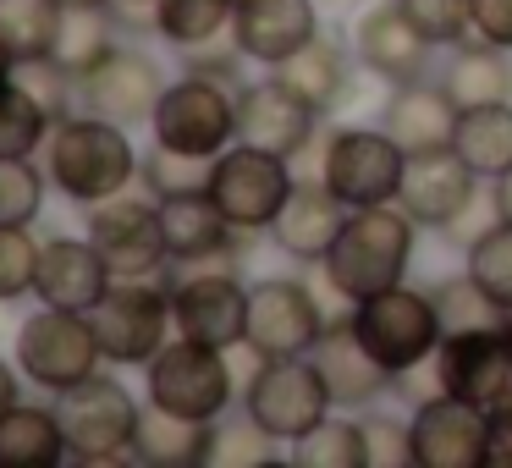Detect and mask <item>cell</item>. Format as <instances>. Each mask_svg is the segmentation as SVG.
Returning a JSON list of instances; mask_svg holds the SVG:
<instances>
[{
	"label": "cell",
	"mask_w": 512,
	"mask_h": 468,
	"mask_svg": "<svg viewBox=\"0 0 512 468\" xmlns=\"http://www.w3.org/2000/svg\"><path fill=\"white\" fill-rule=\"evenodd\" d=\"M45 171L61 199L89 210V204H105L138 182V149L122 122L100 111H72L45 138Z\"/></svg>",
	"instance_id": "cell-1"
},
{
	"label": "cell",
	"mask_w": 512,
	"mask_h": 468,
	"mask_svg": "<svg viewBox=\"0 0 512 468\" xmlns=\"http://www.w3.org/2000/svg\"><path fill=\"white\" fill-rule=\"evenodd\" d=\"M413 243H419V221L402 204L347 210L342 232H336L331 254H325V281H331V292L342 303H364L408 276Z\"/></svg>",
	"instance_id": "cell-2"
},
{
	"label": "cell",
	"mask_w": 512,
	"mask_h": 468,
	"mask_svg": "<svg viewBox=\"0 0 512 468\" xmlns=\"http://www.w3.org/2000/svg\"><path fill=\"white\" fill-rule=\"evenodd\" d=\"M56 413L61 430H67V452L72 463L89 468H111V463H138V419H144V402L122 386V380L100 375L56 391Z\"/></svg>",
	"instance_id": "cell-3"
},
{
	"label": "cell",
	"mask_w": 512,
	"mask_h": 468,
	"mask_svg": "<svg viewBox=\"0 0 512 468\" xmlns=\"http://www.w3.org/2000/svg\"><path fill=\"white\" fill-rule=\"evenodd\" d=\"M347 325H353L358 342H364L397 380L413 375L419 364H435V353H441V342H446L435 298L419 287H408V281H397V287L375 292V298H364V303H347Z\"/></svg>",
	"instance_id": "cell-4"
},
{
	"label": "cell",
	"mask_w": 512,
	"mask_h": 468,
	"mask_svg": "<svg viewBox=\"0 0 512 468\" xmlns=\"http://www.w3.org/2000/svg\"><path fill=\"white\" fill-rule=\"evenodd\" d=\"M243 83L210 78V72H188V78L166 83L155 116H149V133L155 144L182 149V155L215 160L237 144V94Z\"/></svg>",
	"instance_id": "cell-5"
},
{
	"label": "cell",
	"mask_w": 512,
	"mask_h": 468,
	"mask_svg": "<svg viewBox=\"0 0 512 468\" xmlns=\"http://www.w3.org/2000/svg\"><path fill=\"white\" fill-rule=\"evenodd\" d=\"M149 391L144 397L155 408L177 413V419H204V424H221L226 408H232L237 386H232V364H226V347L210 342H166L155 358H149Z\"/></svg>",
	"instance_id": "cell-6"
},
{
	"label": "cell",
	"mask_w": 512,
	"mask_h": 468,
	"mask_svg": "<svg viewBox=\"0 0 512 468\" xmlns=\"http://www.w3.org/2000/svg\"><path fill=\"white\" fill-rule=\"evenodd\" d=\"M100 364H105V353H100V331H94L89 314L50 309L45 303V309H34L17 325V369H23L28 386L50 391V397L89 380Z\"/></svg>",
	"instance_id": "cell-7"
},
{
	"label": "cell",
	"mask_w": 512,
	"mask_h": 468,
	"mask_svg": "<svg viewBox=\"0 0 512 468\" xmlns=\"http://www.w3.org/2000/svg\"><path fill=\"white\" fill-rule=\"evenodd\" d=\"M331 386H325L320 364L309 358H259V369L243 386V413L276 441H298L320 419H331Z\"/></svg>",
	"instance_id": "cell-8"
},
{
	"label": "cell",
	"mask_w": 512,
	"mask_h": 468,
	"mask_svg": "<svg viewBox=\"0 0 512 468\" xmlns=\"http://www.w3.org/2000/svg\"><path fill=\"white\" fill-rule=\"evenodd\" d=\"M292 188H298V171L287 155H270L254 144H232L226 155H215L210 166V199L221 204V215L237 232H270L276 215L287 210Z\"/></svg>",
	"instance_id": "cell-9"
},
{
	"label": "cell",
	"mask_w": 512,
	"mask_h": 468,
	"mask_svg": "<svg viewBox=\"0 0 512 468\" xmlns=\"http://www.w3.org/2000/svg\"><path fill=\"white\" fill-rule=\"evenodd\" d=\"M94 331H100V353L116 369H149V358L166 347L171 320V281H116L100 303H94Z\"/></svg>",
	"instance_id": "cell-10"
},
{
	"label": "cell",
	"mask_w": 512,
	"mask_h": 468,
	"mask_svg": "<svg viewBox=\"0 0 512 468\" xmlns=\"http://www.w3.org/2000/svg\"><path fill=\"white\" fill-rule=\"evenodd\" d=\"M402 177H408V149H402L386 127H336L331 133V149H325V188H331L347 210L397 204Z\"/></svg>",
	"instance_id": "cell-11"
},
{
	"label": "cell",
	"mask_w": 512,
	"mask_h": 468,
	"mask_svg": "<svg viewBox=\"0 0 512 468\" xmlns=\"http://www.w3.org/2000/svg\"><path fill=\"white\" fill-rule=\"evenodd\" d=\"M331 320H325L320 298L292 276H265L248 287V336L243 347L254 358H309L325 342Z\"/></svg>",
	"instance_id": "cell-12"
},
{
	"label": "cell",
	"mask_w": 512,
	"mask_h": 468,
	"mask_svg": "<svg viewBox=\"0 0 512 468\" xmlns=\"http://www.w3.org/2000/svg\"><path fill=\"white\" fill-rule=\"evenodd\" d=\"M89 237L105 254L116 281H155L166 276L171 248L160 232V199L155 193H116L105 204H89Z\"/></svg>",
	"instance_id": "cell-13"
},
{
	"label": "cell",
	"mask_w": 512,
	"mask_h": 468,
	"mask_svg": "<svg viewBox=\"0 0 512 468\" xmlns=\"http://www.w3.org/2000/svg\"><path fill=\"white\" fill-rule=\"evenodd\" d=\"M435 391L463 397V402H474V408H485V413H496L501 402H512V342H507V325L446 336L441 353H435Z\"/></svg>",
	"instance_id": "cell-14"
},
{
	"label": "cell",
	"mask_w": 512,
	"mask_h": 468,
	"mask_svg": "<svg viewBox=\"0 0 512 468\" xmlns=\"http://www.w3.org/2000/svg\"><path fill=\"white\" fill-rule=\"evenodd\" d=\"M413 468H490V413L463 397H424L408 419Z\"/></svg>",
	"instance_id": "cell-15"
},
{
	"label": "cell",
	"mask_w": 512,
	"mask_h": 468,
	"mask_svg": "<svg viewBox=\"0 0 512 468\" xmlns=\"http://www.w3.org/2000/svg\"><path fill=\"white\" fill-rule=\"evenodd\" d=\"M171 320L188 342L237 347L248 336V287L232 270H188L171 281Z\"/></svg>",
	"instance_id": "cell-16"
},
{
	"label": "cell",
	"mask_w": 512,
	"mask_h": 468,
	"mask_svg": "<svg viewBox=\"0 0 512 468\" xmlns=\"http://www.w3.org/2000/svg\"><path fill=\"white\" fill-rule=\"evenodd\" d=\"M320 122L325 116L281 78H259V83L237 89V144H254V149H270V155L292 160L320 133Z\"/></svg>",
	"instance_id": "cell-17"
},
{
	"label": "cell",
	"mask_w": 512,
	"mask_h": 468,
	"mask_svg": "<svg viewBox=\"0 0 512 468\" xmlns=\"http://www.w3.org/2000/svg\"><path fill=\"white\" fill-rule=\"evenodd\" d=\"M160 94H166L160 61L144 56V50H127V45H116L100 67L78 78L83 111H100V116H111V122H122V127H144L149 116H155Z\"/></svg>",
	"instance_id": "cell-18"
},
{
	"label": "cell",
	"mask_w": 512,
	"mask_h": 468,
	"mask_svg": "<svg viewBox=\"0 0 512 468\" xmlns=\"http://www.w3.org/2000/svg\"><path fill=\"white\" fill-rule=\"evenodd\" d=\"M320 0H237L232 17V45L243 61H259V67H281L292 61L309 39H320Z\"/></svg>",
	"instance_id": "cell-19"
},
{
	"label": "cell",
	"mask_w": 512,
	"mask_h": 468,
	"mask_svg": "<svg viewBox=\"0 0 512 468\" xmlns=\"http://www.w3.org/2000/svg\"><path fill=\"white\" fill-rule=\"evenodd\" d=\"M479 188H485V182L463 166L457 149H435V155H408V177H402L397 204L419 221V232L424 226H430V232H446V226L474 204Z\"/></svg>",
	"instance_id": "cell-20"
},
{
	"label": "cell",
	"mask_w": 512,
	"mask_h": 468,
	"mask_svg": "<svg viewBox=\"0 0 512 468\" xmlns=\"http://www.w3.org/2000/svg\"><path fill=\"white\" fill-rule=\"evenodd\" d=\"M430 39L413 28V17L402 12V0H380L353 23V56L364 72L386 83H413L424 78V61H430Z\"/></svg>",
	"instance_id": "cell-21"
},
{
	"label": "cell",
	"mask_w": 512,
	"mask_h": 468,
	"mask_svg": "<svg viewBox=\"0 0 512 468\" xmlns=\"http://www.w3.org/2000/svg\"><path fill=\"white\" fill-rule=\"evenodd\" d=\"M116 287L105 254L94 248V237H50L45 254H39V287L34 298L50 309H78L94 314V303Z\"/></svg>",
	"instance_id": "cell-22"
},
{
	"label": "cell",
	"mask_w": 512,
	"mask_h": 468,
	"mask_svg": "<svg viewBox=\"0 0 512 468\" xmlns=\"http://www.w3.org/2000/svg\"><path fill=\"white\" fill-rule=\"evenodd\" d=\"M457 116H463V105L452 100L446 83L413 78V83H391V100H386V111H380V127H386L408 155H435V149H452Z\"/></svg>",
	"instance_id": "cell-23"
},
{
	"label": "cell",
	"mask_w": 512,
	"mask_h": 468,
	"mask_svg": "<svg viewBox=\"0 0 512 468\" xmlns=\"http://www.w3.org/2000/svg\"><path fill=\"white\" fill-rule=\"evenodd\" d=\"M314 364H320L325 386H331V402H336L342 413L369 408V402L386 397L391 380H397L364 342H358V331H353L347 320H336L331 331H325V342L314 347Z\"/></svg>",
	"instance_id": "cell-24"
},
{
	"label": "cell",
	"mask_w": 512,
	"mask_h": 468,
	"mask_svg": "<svg viewBox=\"0 0 512 468\" xmlns=\"http://www.w3.org/2000/svg\"><path fill=\"white\" fill-rule=\"evenodd\" d=\"M160 232H166V248L177 265H204V259H221L232 254L237 232L232 221L221 215V204L210 199V188H193V193H171L160 199Z\"/></svg>",
	"instance_id": "cell-25"
},
{
	"label": "cell",
	"mask_w": 512,
	"mask_h": 468,
	"mask_svg": "<svg viewBox=\"0 0 512 468\" xmlns=\"http://www.w3.org/2000/svg\"><path fill=\"white\" fill-rule=\"evenodd\" d=\"M342 221H347V204L336 199L325 182H298L292 199H287V210L276 215V226H270V237H276V248L287 259H298V265H325Z\"/></svg>",
	"instance_id": "cell-26"
},
{
	"label": "cell",
	"mask_w": 512,
	"mask_h": 468,
	"mask_svg": "<svg viewBox=\"0 0 512 468\" xmlns=\"http://www.w3.org/2000/svg\"><path fill=\"white\" fill-rule=\"evenodd\" d=\"M116 45H122V12H116L111 0H72V6L61 0L56 50H50V56H56L72 78L94 72Z\"/></svg>",
	"instance_id": "cell-27"
},
{
	"label": "cell",
	"mask_w": 512,
	"mask_h": 468,
	"mask_svg": "<svg viewBox=\"0 0 512 468\" xmlns=\"http://www.w3.org/2000/svg\"><path fill=\"white\" fill-rule=\"evenodd\" d=\"M215 435L221 424L204 419H177V413L144 402V419H138V463L144 468H204L215 457Z\"/></svg>",
	"instance_id": "cell-28"
},
{
	"label": "cell",
	"mask_w": 512,
	"mask_h": 468,
	"mask_svg": "<svg viewBox=\"0 0 512 468\" xmlns=\"http://www.w3.org/2000/svg\"><path fill=\"white\" fill-rule=\"evenodd\" d=\"M56 463H72L56 402H50V408L17 402V408L0 419V468H56Z\"/></svg>",
	"instance_id": "cell-29"
},
{
	"label": "cell",
	"mask_w": 512,
	"mask_h": 468,
	"mask_svg": "<svg viewBox=\"0 0 512 468\" xmlns=\"http://www.w3.org/2000/svg\"><path fill=\"white\" fill-rule=\"evenodd\" d=\"M452 149L463 155V166L479 182H496L501 171H512V100L501 105H468L457 116Z\"/></svg>",
	"instance_id": "cell-30"
},
{
	"label": "cell",
	"mask_w": 512,
	"mask_h": 468,
	"mask_svg": "<svg viewBox=\"0 0 512 468\" xmlns=\"http://www.w3.org/2000/svg\"><path fill=\"white\" fill-rule=\"evenodd\" d=\"M446 89L463 105H501L512 100V50H496L485 39H463V50H452L446 61Z\"/></svg>",
	"instance_id": "cell-31"
},
{
	"label": "cell",
	"mask_w": 512,
	"mask_h": 468,
	"mask_svg": "<svg viewBox=\"0 0 512 468\" xmlns=\"http://www.w3.org/2000/svg\"><path fill=\"white\" fill-rule=\"evenodd\" d=\"M276 78L292 83V89H298L320 116L342 111L347 94H353V72H347V56H342L336 45H325V39H309V45H303L292 61H281Z\"/></svg>",
	"instance_id": "cell-32"
},
{
	"label": "cell",
	"mask_w": 512,
	"mask_h": 468,
	"mask_svg": "<svg viewBox=\"0 0 512 468\" xmlns=\"http://www.w3.org/2000/svg\"><path fill=\"white\" fill-rule=\"evenodd\" d=\"M237 0H155V34L177 50L215 45L221 34H232Z\"/></svg>",
	"instance_id": "cell-33"
},
{
	"label": "cell",
	"mask_w": 512,
	"mask_h": 468,
	"mask_svg": "<svg viewBox=\"0 0 512 468\" xmlns=\"http://www.w3.org/2000/svg\"><path fill=\"white\" fill-rule=\"evenodd\" d=\"M292 468H364V419H320L309 435H298L287 452Z\"/></svg>",
	"instance_id": "cell-34"
},
{
	"label": "cell",
	"mask_w": 512,
	"mask_h": 468,
	"mask_svg": "<svg viewBox=\"0 0 512 468\" xmlns=\"http://www.w3.org/2000/svg\"><path fill=\"white\" fill-rule=\"evenodd\" d=\"M61 0H0V39L17 61H45L56 50Z\"/></svg>",
	"instance_id": "cell-35"
},
{
	"label": "cell",
	"mask_w": 512,
	"mask_h": 468,
	"mask_svg": "<svg viewBox=\"0 0 512 468\" xmlns=\"http://www.w3.org/2000/svg\"><path fill=\"white\" fill-rule=\"evenodd\" d=\"M50 116L23 83H0V160H23V155H39L50 138Z\"/></svg>",
	"instance_id": "cell-36"
},
{
	"label": "cell",
	"mask_w": 512,
	"mask_h": 468,
	"mask_svg": "<svg viewBox=\"0 0 512 468\" xmlns=\"http://www.w3.org/2000/svg\"><path fill=\"white\" fill-rule=\"evenodd\" d=\"M430 298H435V309H441V325H446V336H457V331H490V325H507V309H501L496 298H490L485 287H479L474 276H446L441 287H430Z\"/></svg>",
	"instance_id": "cell-37"
},
{
	"label": "cell",
	"mask_w": 512,
	"mask_h": 468,
	"mask_svg": "<svg viewBox=\"0 0 512 468\" xmlns=\"http://www.w3.org/2000/svg\"><path fill=\"white\" fill-rule=\"evenodd\" d=\"M463 270L512 314V221H496L463 248Z\"/></svg>",
	"instance_id": "cell-38"
},
{
	"label": "cell",
	"mask_w": 512,
	"mask_h": 468,
	"mask_svg": "<svg viewBox=\"0 0 512 468\" xmlns=\"http://www.w3.org/2000/svg\"><path fill=\"white\" fill-rule=\"evenodd\" d=\"M50 171L34 166V155L23 160H0V226H34L45 210Z\"/></svg>",
	"instance_id": "cell-39"
},
{
	"label": "cell",
	"mask_w": 512,
	"mask_h": 468,
	"mask_svg": "<svg viewBox=\"0 0 512 468\" xmlns=\"http://www.w3.org/2000/svg\"><path fill=\"white\" fill-rule=\"evenodd\" d=\"M210 166H215V160H199V155H182V149L155 144L144 160H138V182H144L155 199H171V193L210 188Z\"/></svg>",
	"instance_id": "cell-40"
},
{
	"label": "cell",
	"mask_w": 512,
	"mask_h": 468,
	"mask_svg": "<svg viewBox=\"0 0 512 468\" xmlns=\"http://www.w3.org/2000/svg\"><path fill=\"white\" fill-rule=\"evenodd\" d=\"M39 254L45 243L34 226H0V303H17L39 287Z\"/></svg>",
	"instance_id": "cell-41"
},
{
	"label": "cell",
	"mask_w": 512,
	"mask_h": 468,
	"mask_svg": "<svg viewBox=\"0 0 512 468\" xmlns=\"http://www.w3.org/2000/svg\"><path fill=\"white\" fill-rule=\"evenodd\" d=\"M402 12L413 17L430 45H463L474 39V0H402Z\"/></svg>",
	"instance_id": "cell-42"
},
{
	"label": "cell",
	"mask_w": 512,
	"mask_h": 468,
	"mask_svg": "<svg viewBox=\"0 0 512 468\" xmlns=\"http://www.w3.org/2000/svg\"><path fill=\"white\" fill-rule=\"evenodd\" d=\"M210 463H221V468H265V463H276V435H265L254 419L243 413V424H221V435H215V457Z\"/></svg>",
	"instance_id": "cell-43"
},
{
	"label": "cell",
	"mask_w": 512,
	"mask_h": 468,
	"mask_svg": "<svg viewBox=\"0 0 512 468\" xmlns=\"http://www.w3.org/2000/svg\"><path fill=\"white\" fill-rule=\"evenodd\" d=\"M364 468H413V435L408 419L369 413L364 419Z\"/></svg>",
	"instance_id": "cell-44"
},
{
	"label": "cell",
	"mask_w": 512,
	"mask_h": 468,
	"mask_svg": "<svg viewBox=\"0 0 512 468\" xmlns=\"http://www.w3.org/2000/svg\"><path fill=\"white\" fill-rule=\"evenodd\" d=\"M474 39L512 50V0H474Z\"/></svg>",
	"instance_id": "cell-45"
},
{
	"label": "cell",
	"mask_w": 512,
	"mask_h": 468,
	"mask_svg": "<svg viewBox=\"0 0 512 468\" xmlns=\"http://www.w3.org/2000/svg\"><path fill=\"white\" fill-rule=\"evenodd\" d=\"M490 468H512V402L490 413Z\"/></svg>",
	"instance_id": "cell-46"
},
{
	"label": "cell",
	"mask_w": 512,
	"mask_h": 468,
	"mask_svg": "<svg viewBox=\"0 0 512 468\" xmlns=\"http://www.w3.org/2000/svg\"><path fill=\"white\" fill-rule=\"evenodd\" d=\"M17 375H23V369L0 358V419H6V413H12L17 402H23V380H17Z\"/></svg>",
	"instance_id": "cell-47"
},
{
	"label": "cell",
	"mask_w": 512,
	"mask_h": 468,
	"mask_svg": "<svg viewBox=\"0 0 512 468\" xmlns=\"http://www.w3.org/2000/svg\"><path fill=\"white\" fill-rule=\"evenodd\" d=\"M490 188H496V204H501V221H512V171H501V177L490 182Z\"/></svg>",
	"instance_id": "cell-48"
},
{
	"label": "cell",
	"mask_w": 512,
	"mask_h": 468,
	"mask_svg": "<svg viewBox=\"0 0 512 468\" xmlns=\"http://www.w3.org/2000/svg\"><path fill=\"white\" fill-rule=\"evenodd\" d=\"M111 6L127 17H149V23H155V0H111Z\"/></svg>",
	"instance_id": "cell-49"
},
{
	"label": "cell",
	"mask_w": 512,
	"mask_h": 468,
	"mask_svg": "<svg viewBox=\"0 0 512 468\" xmlns=\"http://www.w3.org/2000/svg\"><path fill=\"white\" fill-rule=\"evenodd\" d=\"M17 78V56L6 50V39H0V83H12Z\"/></svg>",
	"instance_id": "cell-50"
},
{
	"label": "cell",
	"mask_w": 512,
	"mask_h": 468,
	"mask_svg": "<svg viewBox=\"0 0 512 468\" xmlns=\"http://www.w3.org/2000/svg\"><path fill=\"white\" fill-rule=\"evenodd\" d=\"M507 342H512V314H507Z\"/></svg>",
	"instance_id": "cell-51"
},
{
	"label": "cell",
	"mask_w": 512,
	"mask_h": 468,
	"mask_svg": "<svg viewBox=\"0 0 512 468\" xmlns=\"http://www.w3.org/2000/svg\"><path fill=\"white\" fill-rule=\"evenodd\" d=\"M325 6H336V0H325Z\"/></svg>",
	"instance_id": "cell-52"
},
{
	"label": "cell",
	"mask_w": 512,
	"mask_h": 468,
	"mask_svg": "<svg viewBox=\"0 0 512 468\" xmlns=\"http://www.w3.org/2000/svg\"><path fill=\"white\" fill-rule=\"evenodd\" d=\"M67 6H72V0H67Z\"/></svg>",
	"instance_id": "cell-53"
}]
</instances>
